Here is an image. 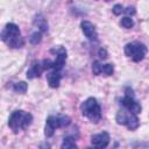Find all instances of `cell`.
<instances>
[{"label": "cell", "instance_id": "20", "mask_svg": "<svg viewBox=\"0 0 149 149\" xmlns=\"http://www.w3.org/2000/svg\"><path fill=\"white\" fill-rule=\"evenodd\" d=\"M121 26H122L123 28L130 29V28L134 26V22H133V20H132L129 16H125V17L121 19Z\"/></svg>", "mask_w": 149, "mask_h": 149}, {"label": "cell", "instance_id": "23", "mask_svg": "<svg viewBox=\"0 0 149 149\" xmlns=\"http://www.w3.org/2000/svg\"><path fill=\"white\" fill-rule=\"evenodd\" d=\"M113 13L115 14V15H120L125 9H123V7H122V5H120V3H116V5H114L113 6Z\"/></svg>", "mask_w": 149, "mask_h": 149}, {"label": "cell", "instance_id": "15", "mask_svg": "<svg viewBox=\"0 0 149 149\" xmlns=\"http://www.w3.org/2000/svg\"><path fill=\"white\" fill-rule=\"evenodd\" d=\"M27 88H28V85L26 81H17L14 84L13 86V90L16 92V93H20V94H23L27 92Z\"/></svg>", "mask_w": 149, "mask_h": 149}, {"label": "cell", "instance_id": "6", "mask_svg": "<svg viewBox=\"0 0 149 149\" xmlns=\"http://www.w3.org/2000/svg\"><path fill=\"white\" fill-rule=\"evenodd\" d=\"M61 128V122L58 115H50L48 116L45 121V127H44V135L47 137H51L55 133V129Z\"/></svg>", "mask_w": 149, "mask_h": 149}, {"label": "cell", "instance_id": "24", "mask_svg": "<svg viewBox=\"0 0 149 149\" xmlns=\"http://www.w3.org/2000/svg\"><path fill=\"white\" fill-rule=\"evenodd\" d=\"M52 64H54V62L50 61V59H43V61H42V66H43L44 70L52 69Z\"/></svg>", "mask_w": 149, "mask_h": 149}, {"label": "cell", "instance_id": "11", "mask_svg": "<svg viewBox=\"0 0 149 149\" xmlns=\"http://www.w3.org/2000/svg\"><path fill=\"white\" fill-rule=\"evenodd\" d=\"M43 71H44V69L42 66V63H34L31 65V68L27 71V78L28 79H34L36 77H40Z\"/></svg>", "mask_w": 149, "mask_h": 149}, {"label": "cell", "instance_id": "1", "mask_svg": "<svg viewBox=\"0 0 149 149\" xmlns=\"http://www.w3.org/2000/svg\"><path fill=\"white\" fill-rule=\"evenodd\" d=\"M31 121H33V115L30 113L24 112L22 109H16L10 114L8 119V126L14 133H17L27 128L31 123Z\"/></svg>", "mask_w": 149, "mask_h": 149}, {"label": "cell", "instance_id": "18", "mask_svg": "<svg viewBox=\"0 0 149 149\" xmlns=\"http://www.w3.org/2000/svg\"><path fill=\"white\" fill-rule=\"evenodd\" d=\"M41 40H42V33H40V31L33 33V34L30 35V37H29V42H30L31 44H34V45L38 44V43L41 42Z\"/></svg>", "mask_w": 149, "mask_h": 149}, {"label": "cell", "instance_id": "5", "mask_svg": "<svg viewBox=\"0 0 149 149\" xmlns=\"http://www.w3.org/2000/svg\"><path fill=\"white\" fill-rule=\"evenodd\" d=\"M20 36V29L15 23H7L1 31V40L6 43Z\"/></svg>", "mask_w": 149, "mask_h": 149}, {"label": "cell", "instance_id": "28", "mask_svg": "<svg viewBox=\"0 0 149 149\" xmlns=\"http://www.w3.org/2000/svg\"><path fill=\"white\" fill-rule=\"evenodd\" d=\"M40 149H50V144L48 142H43L40 144Z\"/></svg>", "mask_w": 149, "mask_h": 149}, {"label": "cell", "instance_id": "2", "mask_svg": "<svg viewBox=\"0 0 149 149\" xmlns=\"http://www.w3.org/2000/svg\"><path fill=\"white\" fill-rule=\"evenodd\" d=\"M80 111L81 114L84 116H86L91 122L97 123L100 121L101 119V107L98 104L97 99L93 97L87 98L80 106Z\"/></svg>", "mask_w": 149, "mask_h": 149}, {"label": "cell", "instance_id": "16", "mask_svg": "<svg viewBox=\"0 0 149 149\" xmlns=\"http://www.w3.org/2000/svg\"><path fill=\"white\" fill-rule=\"evenodd\" d=\"M7 44H8L10 48H15V49H17V48H21V47L24 44V41H23V38H22L21 36H19V37L13 38L12 41H9Z\"/></svg>", "mask_w": 149, "mask_h": 149}, {"label": "cell", "instance_id": "12", "mask_svg": "<svg viewBox=\"0 0 149 149\" xmlns=\"http://www.w3.org/2000/svg\"><path fill=\"white\" fill-rule=\"evenodd\" d=\"M126 126L128 127V129H129V130H135V129H137V127L140 126V121H139L137 116H136L135 114H133V113L128 114Z\"/></svg>", "mask_w": 149, "mask_h": 149}, {"label": "cell", "instance_id": "9", "mask_svg": "<svg viewBox=\"0 0 149 149\" xmlns=\"http://www.w3.org/2000/svg\"><path fill=\"white\" fill-rule=\"evenodd\" d=\"M121 104L130 112V113H133V114H139L140 112H141V105L139 104V102H136L135 100H134V98H130V97H125L123 99H122V101H121Z\"/></svg>", "mask_w": 149, "mask_h": 149}, {"label": "cell", "instance_id": "19", "mask_svg": "<svg viewBox=\"0 0 149 149\" xmlns=\"http://www.w3.org/2000/svg\"><path fill=\"white\" fill-rule=\"evenodd\" d=\"M102 65L104 64H101L98 61L93 62V64H92V72H93V74H97V76L100 74L102 72Z\"/></svg>", "mask_w": 149, "mask_h": 149}, {"label": "cell", "instance_id": "22", "mask_svg": "<svg viewBox=\"0 0 149 149\" xmlns=\"http://www.w3.org/2000/svg\"><path fill=\"white\" fill-rule=\"evenodd\" d=\"M59 118V122H61V127H66L71 123V119L68 115H58Z\"/></svg>", "mask_w": 149, "mask_h": 149}, {"label": "cell", "instance_id": "21", "mask_svg": "<svg viewBox=\"0 0 149 149\" xmlns=\"http://www.w3.org/2000/svg\"><path fill=\"white\" fill-rule=\"evenodd\" d=\"M102 72H104L106 76H112L113 72H114V66H113V64H104V65H102Z\"/></svg>", "mask_w": 149, "mask_h": 149}, {"label": "cell", "instance_id": "25", "mask_svg": "<svg viewBox=\"0 0 149 149\" xmlns=\"http://www.w3.org/2000/svg\"><path fill=\"white\" fill-rule=\"evenodd\" d=\"M98 56H99L101 59H105V58H107V51H106V49H104V48H100V49H99V51H98Z\"/></svg>", "mask_w": 149, "mask_h": 149}, {"label": "cell", "instance_id": "26", "mask_svg": "<svg viewBox=\"0 0 149 149\" xmlns=\"http://www.w3.org/2000/svg\"><path fill=\"white\" fill-rule=\"evenodd\" d=\"M123 12L127 14V16H129V15H134V14L136 13V10H135V8H134V7H127Z\"/></svg>", "mask_w": 149, "mask_h": 149}, {"label": "cell", "instance_id": "3", "mask_svg": "<svg viewBox=\"0 0 149 149\" xmlns=\"http://www.w3.org/2000/svg\"><path fill=\"white\" fill-rule=\"evenodd\" d=\"M125 54L134 62H141L147 54V47L140 42L127 43L125 45Z\"/></svg>", "mask_w": 149, "mask_h": 149}, {"label": "cell", "instance_id": "7", "mask_svg": "<svg viewBox=\"0 0 149 149\" xmlns=\"http://www.w3.org/2000/svg\"><path fill=\"white\" fill-rule=\"evenodd\" d=\"M109 135L108 133L106 132H101L99 134H95L91 137V142L94 147H98V148H101V149H105L108 143H109Z\"/></svg>", "mask_w": 149, "mask_h": 149}, {"label": "cell", "instance_id": "8", "mask_svg": "<svg viewBox=\"0 0 149 149\" xmlns=\"http://www.w3.org/2000/svg\"><path fill=\"white\" fill-rule=\"evenodd\" d=\"M80 28H81V31L84 33V35L91 40V41H95L98 38V34H97V30H95V27L93 26V23H91L90 21L87 20H84L80 22Z\"/></svg>", "mask_w": 149, "mask_h": 149}, {"label": "cell", "instance_id": "13", "mask_svg": "<svg viewBox=\"0 0 149 149\" xmlns=\"http://www.w3.org/2000/svg\"><path fill=\"white\" fill-rule=\"evenodd\" d=\"M34 23H35V24L38 27L40 33H45V31L48 30V23H47L45 19H44L42 15H37V16L35 17Z\"/></svg>", "mask_w": 149, "mask_h": 149}, {"label": "cell", "instance_id": "29", "mask_svg": "<svg viewBox=\"0 0 149 149\" xmlns=\"http://www.w3.org/2000/svg\"><path fill=\"white\" fill-rule=\"evenodd\" d=\"M87 149H101V148H98V147H94V146H93V147H88Z\"/></svg>", "mask_w": 149, "mask_h": 149}, {"label": "cell", "instance_id": "10", "mask_svg": "<svg viewBox=\"0 0 149 149\" xmlns=\"http://www.w3.org/2000/svg\"><path fill=\"white\" fill-rule=\"evenodd\" d=\"M61 79H62V74L61 72L58 71H51L50 73H48L47 76V80H48V84L51 88H57L59 86V83H61Z\"/></svg>", "mask_w": 149, "mask_h": 149}, {"label": "cell", "instance_id": "17", "mask_svg": "<svg viewBox=\"0 0 149 149\" xmlns=\"http://www.w3.org/2000/svg\"><path fill=\"white\" fill-rule=\"evenodd\" d=\"M127 118H128V114L123 111H119L116 113V116H115V120L119 125H126L127 122Z\"/></svg>", "mask_w": 149, "mask_h": 149}, {"label": "cell", "instance_id": "4", "mask_svg": "<svg viewBox=\"0 0 149 149\" xmlns=\"http://www.w3.org/2000/svg\"><path fill=\"white\" fill-rule=\"evenodd\" d=\"M51 52L56 54V59L54 61L52 70L61 72V70L63 69V66L65 64V61H66V50L63 47H56V48L51 49Z\"/></svg>", "mask_w": 149, "mask_h": 149}, {"label": "cell", "instance_id": "14", "mask_svg": "<svg viewBox=\"0 0 149 149\" xmlns=\"http://www.w3.org/2000/svg\"><path fill=\"white\" fill-rule=\"evenodd\" d=\"M61 149H77V146H76V143H74L73 137H71V136L65 137V139L63 140V142H62Z\"/></svg>", "mask_w": 149, "mask_h": 149}, {"label": "cell", "instance_id": "27", "mask_svg": "<svg viewBox=\"0 0 149 149\" xmlns=\"http://www.w3.org/2000/svg\"><path fill=\"white\" fill-rule=\"evenodd\" d=\"M125 92H126V97H130V98H134V93H133V90H132L130 87H126Z\"/></svg>", "mask_w": 149, "mask_h": 149}]
</instances>
